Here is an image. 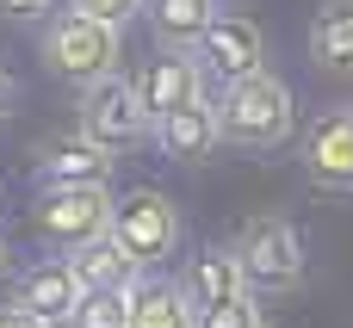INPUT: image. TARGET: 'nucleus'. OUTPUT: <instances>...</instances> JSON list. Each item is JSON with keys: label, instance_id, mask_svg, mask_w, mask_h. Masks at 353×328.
I'll use <instances>...</instances> for the list:
<instances>
[{"label": "nucleus", "instance_id": "obj_15", "mask_svg": "<svg viewBox=\"0 0 353 328\" xmlns=\"http://www.w3.org/2000/svg\"><path fill=\"white\" fill-rule=\"evenodd\" d=\"M68 273H74V285L81 291H137L149 273L112 242V236H99V242H87V248H74L68 254Z\"/></svg>", "mask_w": 353, "mask_h": 328}, {"label": "nucleus", "instance_id": "obj_24", "mask_svg": "<svg viewBox=\"0 0 353 328\" xmlns=\"http://www.w3.org/2000/svg\"><path fill=\"white\" fill-rule=\"evenodd\" d=\"M6 273H12V242L0 236V279H6Z\"/></svg>", "mask_w": 353, "mask_h": 328}, {"label": "nucleus", "instance_id": "obj_14", "mask_svg": "<svg viewBox=\"0 0 353 328\" xmlns=\"http://www.w3.org/2000/svg\"><path fill=\"white\" fill-rule=\"evenodd\" d=\"M149 12V31H155V50H186L223 19V0H143Z\"/></svg>", "mask_w": 353, "mask_h": 328}, {"label": "nucleus", "instance_id": "obj_23", "mask_svg": "<svg viewBox=\"0 0 353 328\" xmlns=\"http://www.w3.org/2000/svg\"><path fill=\"white\" fill-rule=\"evenodd\" d=\"M0 328H50V322H37V316H25V310H12V304H0Z\"/></svg>", "mask_w": 353, "mask_h": 328}, {"label": "nucleus", "instance_id": "obj_16", "mask_svg": "<svg viewBox=\"0 0 353 328\" xmlns=\"http://www.w3.org/2000/svg\"><path fill=\"white\" fill-rule=\"evenodd\" d=\"M310 56L329 74H353V0H323L310 19Z\"/></svg>", "mask_w": 353, "mask_h": 328}, {"label": "nucleus", "instance_id": "obj_9", "mask_svg": "<svg viewBox=\"0 0 353 328\" xmlns=\"http://www.w3.org/2000/svg\"><path fill=\"white\" fill-rule=\"evenodd\" d=\"M298 161H304V174H310L316 186H329V192H353V105L323 112V118L304 130Z\"/></svg>", "mask_w": 353, "mask_h": 328}, {"label": "nucleus", "instance_id": "obj_18", "mask_svg": "<svg viewBox=\"0 0 353 328\" xmlns=\"http://www.w3.org/2000/svg\"><path fill=\"white\" fill-rule=\"evenodd\" d=\"M124 316H130V291H81L62 328H124Z\"/></svg>", "mask_w": 353, "mask_h": 328}, {"label": "nucleus", "instance_id": "obj_3", "mask_svg": "<svg viewBox=\"0 0 353 328\" xmlns=\"http://www.w3.org/2000/svg\"><path fill=\"white\" fill-rule=\"evenodd\" d=\"M105 236L149 273V267H168V254H180L186 223H180V205H174L168 192L137 186V192L112 198V223H105Z\"/></svg>", "mask_w": 353, "mask_h": 328}, {"label": "nucleus", "instance_id": "obj_11", "mask_svg": "<svg viewBox=\"0 0 353 328\" xmlns=\"http://www.w3.org/2000/svg\"><path fill=\"white\" fill-rule=\"evenodd\" d=\"M74 304H81V285H74L68 260H31L12 279V310H25V316H37V322H50V328L68 322Z\"/></svg>", "mask_w": 353, "mask_h": 328}, {"label": "nucleus", "instance_id": "obj_19", "mask_svg": "<svg viewBox=\"0 0 353 328\" xmlns=\"http://www.w3.org/2000/svg\"><path fill=\"white\" fill-rule=\"evenodd\" d=\"M68 12L93 19V25H105V31H124V25L143 12V0H68Z\"/></svg>", "mask_w": 353, "mask_h": 328}, {"label": "nucleus", "instance_id": "obj_10", "mask_svg": "<svg viewBox=\"0 0 353 328\" xmlns=\"http://www.w3.org/2000/svg\"><path fill=\"white\" fill-rule=\"evenodd\" d=\"M174 285H180V298L192 304V316L223 310V304H254V291H248V279H242V267H236L230 248H199Z\"/></svg>", "mask_w": 353, "mask_h": 328}, {"label": "nucleus", "instance_id": "obj_5", "mask_svg": "<svg viewBox=\"0 0 353 328\" xmlns=\"http://www.w3.org/2000/svg\"><path fill=\"white\" fill-rule=\"evenodd\" d=\"M31 223H37V242L43 248H62V260L87 242L105 236L112 223V186H68V192H37L31 205Z\"/></svg>", "mask_w": 353, "mask_h": 328}, {"label": "nucleus", "instance_id": "obj_13", "mask_svg": "<svg viewBox=\"0 0 353 328\" xmlns=\"http://www.w3.org/2000/svg\"><path fill=\"white\" fill-rule=\"evenodd\" d=\"M149 136H155V143H161V155H168V161H180V167L211 161V155H217V118H211V99H192V105H180V112L155 118V124H149Z\"/></svg>", "mask_w": 353, "mask_h": 328}, {"label": "nucleus", "instance_id": "obj_4", "mask_svg": "<svg viewBox=\"0 0 353 328\" xmlns=\"http://www.w3.org/2000/svg\"><path fill=\"white\" fill-rule=\"evenodd\" d=\"M230 254H236L248 291H292L304 279V242L285 217H248L242 236L230 242Z\"/></svg>", "mask_w": 353, "mask_h": 328}, {"label": "nucleus", "instance_id": "obj_20", "mask_svg": "<svg viewBox=\"0 0 353 328\" xmlns=\"http://www.w3.org/2000/svg\"><path fill=\"white\" fill-rule=\"evenodd\" d=\"M254 322H261L254 304H223V310H205L199 316V328H254Z\"/></svg>", "mask_w": 353, "mask_h": 328}, {"label": "nucleus", "instance_id": "obj_25", "mask_svg": "<svg viewBox=\"0 0 353 328\" xmlns=\"http://www.w3.org/2000/svg\"><path fill=\"white\" fill-rule=\"evenodd\" d=\"M254 328H267V322H254Z\"/></svg>", "mask_w": 353, "mask_h": 328}, {"label": "nucleus", "instance_id": "obj_12", "mask_svg": "<svg viewBox=\"0 0 353 328\" xmlns=\"http://www.w3.org/2000/svg\"><path fill=\"white\" fill-rule=\"evenodd\" d=\"M112 155L93 149L87 136H56L37 155V192H68V186H112Z\"/></svg>", "mask_w": 353, "mask_h": 328}, {"label": "nucleus", "instance_id": "obj_1", "mask_svg": "<svg viewBox=\"0 0 353 328\" xmlns=\"http://www.w3.org/2000/svg\"><path fill=\"white\" fill-rule=\"evenodd\" d=\"M211 118H217V143L261 155V149H279V143L292 136L298 99H292V87H285L273 68H261V74L223 87V99L211 105Z\"/></svg>", "mask_w": 353, "mask_h": 328}, {"label": "nucleus", "instance_id": "obj_22", "mask_svg": "<svg viewBox=\"0 0 353 328\" xmlns=\"http://www.w3.org/2000/svg\"><path fill=\"white\" fill-rule=\"evenodd\" d=\"M12 112H19V81L0 68V118H12Z\"/></svg>", "mask_w": 353, "mask_h": 328}, {"label": "nucleus", "instance_id": "obj_2", "mask_svg": "<svg viewBox=\"0 0 353 328\" xmlns=\"http://www.w3.org/2000/svg\"><path fill=\"white\" fill-rule=\"evenodd\" d=\"M37 56H43V68H50L56 81H68V87H81V93H87V87H99V81H112V74H118L124 37L62 6V12H50V19H43Z\"/></svg>", "mask_w": 353, "mask_h": 328}, {"label": "nucleus", "instance_id": "obj_21", "mask_svg": "<svg viewBox=\"0 0 353 328\" xmlns=\"http://www.w3.org/2000/svg\"><path fill=\"white\" fill-rule=\"evenodd\" d=\"M50 6L56 0H0V19L6 25H37V19H50Z\"/></svg>", "mask_w": 353, "mask_h": 328}, {"label": "nucleus", "instance_id": "obj_7", "mask_svg": "<svg viewBox=\"0 0 353 328\" xmlns=\"http://www.w3.org/2000/svg\"><path fill=\"white\" fill-rule=\"evenodd\" d=\"M192 62H199L205 87H211V81H217V87H236V81H248V74L267 68V37H261V25L223 12V19L192 43Z\"/></svg>", "mask_w": 353, "mask_h": 328}, {"label": "nucleus", "instance_id": "obj_6", "mask_svg": "<svg viewBox=\"0 0 353 328\" xmlns=\"http://www.w3.org/2000/svg\"><path fill=\"white\" fill-rule=\"evenodd\" d=\"M74 136H87L93 149H105L112 161L124 155V149H137V143H149V112L137 105V93H130V81H99V87H87L81 93V130Z\"/></svg>", "mask_w": 353, "mask_h": 328}, {"label": "nucleus", "instance_id": "obj_17", "mask_svg": "<svg viewBox=\"0 0 353 328\" xmlns=\"http://www.w3.org/2000/svg\"><path fill=\"white\" fill-rule=\"evenodd\" d=\"M124 328H199V316H192V304L180 298L174 279H143V285L130 291Z\"/></svg>", "mask_w": 353, "mask_h": 328}, {"label": "nucleus", "instance_id": "obj_8", "mask_svg": "<svg viewBox=\"0 0 353 328\" xmlns=\"http://www.w3.org/2000/svg\"><path fill=\"white\" fill-rule=\"evenodd\" d=\"M130 93H137V105H143V112H149V124H155V118L180 112V105L205 99V74H199V62H192L186 50H155V56L137 68Z\"/></svg>", "mask_w": 353, "mask_h": 328}]
</instances>
